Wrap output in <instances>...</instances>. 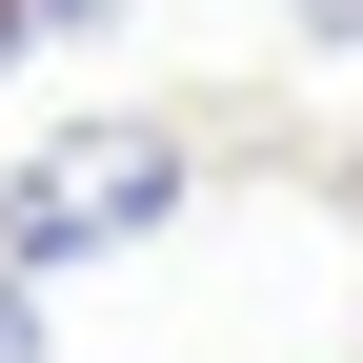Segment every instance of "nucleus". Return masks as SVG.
<instances>
[{
  "instance_id": "f257e3e1",
  "label": "nucleus",
  "mask_w": 363,
  "mask_h": 363,
  "mask_svg": "<svg viewBox=\"0 0 363 363\" xmlns=\"http://www.w3.org/2000/svg\"><path fill=\"white\" fill-rule=\"evenodd\" d=\"M182 202H202V162H182L162 121H61V142H21V162H0V283L121 262V242H162Z\"/></svg>"
},
{
  "instance_id": "f03ea898",
  "label": "nucleus",
  "mask_w": 363,
  "mask_h": 363,
  "mask_svg": "<svg viewBox=\"0 0 363 363\" xmlns=\"http://www.w3.org/2000/svg\"><path fill=\"white\" fill-rule=\"evenodd\" d=\"M283 21H303V40H323V61H363V0H283Z\"/></svg>"
},
{
  "instance_id": "7ed1b4c3",
  "label": "nucleus",
  "mask_w": 363,
  "mask_h": 363,
  "mask_svg": "<svg viewBox=\"0 0 363 363\" xmlns=\"http://www.w3.org/2000/svg\"><path fill=\"white\" fill-rule=\"evenodd\" d=\"M0 363H61V343H40V283H0Z\"/></svg>"
},
{
  "instance_id": "39448f33",
  "label": "nucleus",
  "mask_w": 363,
  "mask_h": 363,
  "mask_svg": "<svg viewBox=\"0 0 363 363\" xmlns=\"http://www.w3.org/2000/svg\"><path fill=\"white\" fill-rule=\"evenodd\" d=\"M0 61H40V0H0Z\"/></svg>"
},
{
  "instance_id": "20e7f679",
  "label": "nucleus",
  "mask_w": 363,
  "mask_h": 363,
  "mask_svg": "<svg viewBox=\"0 0 363 363\" xmlns=\"http://www.w3.org/2000/svg\"><path fill=\"white\" fill-rule=\"evenodd\" d=\"M81 21H121V0H40V40H81Z\"/></svg>"
}]
</instances>
